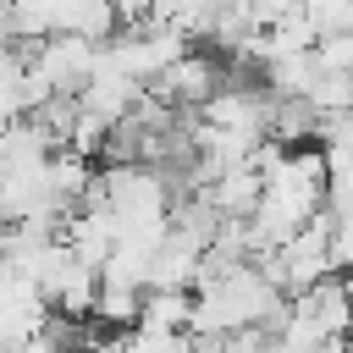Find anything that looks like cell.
<instances>
[{
  "mask_svg": "<svg viewBox=\"0 0 353 353\" xmlns=\"http://www.w3.org/2000/svg\"><path fill=\"white\" fill-rule=\"evenodd\" d=\"M105 61V44L99 39H77V33H55V39H39L33 44V66L44 72V83L55 94H83L88 77L99 72Z\"/></svg>",
  "mask_w": 353,
  "mask_h": 353,
  "instance_id": "6da1fadb",
  "label": "cell"
},
{
  "mask_svg": "<svg viewBox=\"0 0 353 353\" xmlns=\"http://www.w3.org/2000/svg\"><path fill=\"white\" fill-rule=\"evenodd\" d=\"M221 83H226V66H221L215 55H204V50H188L182 61H171V66L149 83V94L165 99V105H176V110H204V105L221 94Z\"/></svg>",
  "mask_w": 353,
  "mask_h": 353,
  "instance_id": "7a4b0ae2",
  "label": "cell"
},
{
  "mask_svg": "<svg viewBox=\"0 0 353 353\" xmlns=\"http://www.w3.org/2000/svg\"><path fill=\"white\" fill-rule=\"evenodd\" d=\"M303 17L314 22L320 39H331V33L353 28V0H303Z\"/></svg>",
  "mask_w": 353,
  "mask_h": 353,
  "instance_id": "3957f363",
  "label": "cell"
}]
</instances>
